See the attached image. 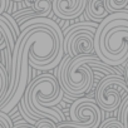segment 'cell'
I'll return each instance as SVG.
<instances>
[{
  "label": "cell",
  "mask_w": 128,
  "mask_h": 128,
  "mask_svg": "<svg viewBox=\"0 0 128 128\" xmlns=\"http://www.w3.org/2000/svg\"><path fill=\"white\" fill-rule=\"evenodd\" d=\"M64 90L62 89L58 78L45 73L34 80H30L24 97L19 102L22 116L32 124L42 118H49L55 123L64 122V114L55 106L63 99Z\"/></svg>",
  "instance_id": "obj_1"
},
{
  "label": "cell",
  "mask_w": 128,
  "mask_h": 128,
  "mask_svg": "<svg viewBox=\"0 0 128 128\" xmlns=\"http://www.w3.org/2000/svg\"><path fill=\"white\" fill-rule=\"evenodd\" d=\"M99 59L93 54L77 56L66 55L59 64L58 80L67 98H80L87 94L94 84V72L88 63Z\"/></svg>",
  "instance_id": "obj_2"
},
{
  "label": "cell",
  "mask_w": 128,
  "mask_h": 128,
  "mask_svg": "<svg viewBox=\"0 0 128 128\" xmlns=\"http://www.w3.org/2000/svg\"><path fill=\"white\" fill-rule=\"evenodd\" d=\"M98 25L94 23H78L69 26L64 34V53L77 56L82 54H93L94 34Z\"/></svg>",
  "instance_id": "obj_3"
},
{
  "label": "cell",
  "mask_w": 128,
  "mask_h": 128,
  "mask_svg": "<svg viewBox=\"0 0 128 128\" xmlns=\"http://www.w3.org/2000/svg\"><path fill=\"white\" fill-rule=\"evenodd\" d=\"M69 114L72 120L58 123V128H98L102 124V109L93 98H77Z\"/></svg>",
  "instance_id": "obj_4"
},
{
  "label": "cell",
  "mask_w": 128,
  "mask_h": 128,
  "mask_svg": "<svg viewBox=\"0 0 128 128\" xmlns=\"http://www.w3.org/2000/svg\"><path fill=\"white\" fill-rule=\"evenodd\" d=\"M124 94H128V84L124 77L120 74L104 76L97 88L96 102L102 110L112 112L120 106Z\"/></svg>",
  "instance_id": "obj_5"
},
{
  "label": "cell",
  "mask_w": 128,
  "mask_h": 128,
  "mask_svg": "<svg viewBox=\"0 0 128 128\" xmlns=\"http://www.w3.org/2000/svg\"><path fill=\"white\" fill-rule=\"evenodd\" d=\"M87 8V0H53L54 14L66 20L78 18Z\"/></svg>",
  "instance_id": "obj_6"
},
{
  "label": "cell",
  "mask_w": 128,
  "mask_h": 128,
  "mask_svg": "<svg viewBox=\"0 0 128 128\" xmlns=\"http://www.w3.org/2000/svg\"><path fill=\"white\" fill-rule=\"evenodd\" d=\"M16 38H18V35H16L10 20L5 15L0 14V44L6 43V48H9L13 52V49L15 46Z\"/></svg>",
  "instance_id": "obj_7"
},
{
  "label": "cell",
  "mask_w": 128,
  "mask_h": 128,
  "mask_svg": "<svg viewBox=\"0 0 128 128\" xmlns=\"http://www.w3.org/2000/svg\"><path fill=\"white\" fill-rule=\"evenodd\" d=\"M99 128H128V97L120 103L119 119L108 118L99 126Z\"/></svg>",
  "instance_id": "obj_8"
},
{
  "label": "cell",
  "mask_w": 128,
  "mask_h": 128,
  "mask_svg": "<svg viewBox=\"0 0 128 128\" xmlns=\"http://www.w3.org/2000/svg\"><path fill=\"white\" fill-rule=\"evenodd\" d=\"M87 10V14L88 16L94 20V22H102L106 16L109 15V13L107 12L106 9V5H104V0H90L89 4L87 5L86 8Z\"/></svg>",
  "instance_id": "obj_9"
},
{
  "label": "cell",
  "mask_w": 128,
  "mask_h": 128,
  "mask_svg": "<svg viewBox=\"0 0 128 128\" xmlns=\"http://www.w3.org/2000/svg\"><path fill=\"white\" fill-rule=\"evenodd\" d=\"M34 9L40 16H48L53 10V0H34Z\"/></svg>",
  "instance_id": "obj_10"
},
{
  "label": "cell",
  "mask_w": 128,
  "mask_h": 128,
  "mask_svg": "<svg viewBox=\"0 0 128 128\" xmlns=\"http://www.w3.org/2000/svg\"><path fill=\"white\" fill-rule=\"evenodd\" d=\"M127 4H128V0H104L106 9L109 14L126 9Z\"/></svg>",
  "instance_id": "obj_11"
},
{
  "label": "cell",
  "mask_w": 128,
  "mask_h": 128,
  "mask_svg": "<svg viewBox=\"0 0 128 128\" xmlns=\"http://www.w3.org/2000/svg\"><path fill=\"white\" fill-rule=\"evenodd\" d=\"M8 87H9V77H8L5 66L0 62V100L5 96Z\"/></svg>",
  "instance_id": "obj_12"
},
{
  "label": "cell",
  "mask_w": 128,
  "mask_h": 128,
  "mask_svg": "<svg viewBox=\"0 0 128 128\" xmlns=\"http://www.w3.org/2000/svg\"><path fill=\"white\" fill-rule=\"evenodd\" d=\"M35 128H58V123H55L54 120H52L49 118H42V119L36 120Z\"/></svg>",
  "instance_id": "obj_13"
},
{
  "label": "cell",
  "mask_w": 128,
  "mask_h": 128,
  "mask_svg": "<svg viewBox=\"0 0 128 128\" xmlns=\"http://www.w3.org/2000/svg\"><path fill=\"white\" fill-rule=\"evenodd\" d=\"M13 127H14V124H13L12 119L6 116V113L0 110V128H13Z\"/></svg>",
  "instance_id": "obj_14"
},
{
  "label": "cell",
  "mask_w": 128,
  "mask_h": 128,
  "mask_svg": "<svg viewBox=\"0 0 128 128\" xmlns=\"http://www.w3.org/2000/svg\"><path fill=\"white\" fill-rule=\"evenodd\" d=\"M13 128H35V127L30 126V124H26V123H16V124H14Z\"/></svg>",
  "instance_id": "obj_15"
},
{
  "label": "cell",
  "mask_w": 128,
  "mask_h": 128,
  "mask_svg": "<svg viewBox=\"0 0 128 128\" xmlns=\"http://www.w3.org/2000/svg\"><path fill=\"white\" fill-rule=\"evenodd\" d=\"M9 2H10V0H3V6H2V10H3V14L5 13V10H6V8L9 6Z\"/></svg>",
  "instance_id": "obj_16"
},
{
  "label": "cell",
  "mask_w": 128,
  "mask_h": 128,
  "mask_svg": "<svg viewBox=\"0 0 128 128\" xmlns=\"http://www.w3.org/2000/svg\"><path fill=\"white\" fill-rule=\"evenodd\" d=\"M124 79H126V82L128 84V63H127V66L124 67Z\"/></svg>",
  "instance_id": "obj_17"
},
{
  "label": "cell",
  "mask_w": 128,
  "mask_h": 128,
  "mask_svg": "<svg viewBox=\"0 0 128 128\" xmlns=\"http://www.w3.org/2000/svg\"><path fill=\"white\" fill-rule=\"evenodd\" d=\"M2 6H3V0H0V14H3V10H2Z\"/></svg>",
  "instance_id": "obj_18"
},
{
  "label": "cell",
  "mask_w": 128,
  "mask_h": 128,
  "mask_svg": "<svg viewBox=\"0 0 128 128\" xmlns=\"http://www.w3.org/2000/svg\"><path fill=\"white\" fill-rule=\"evenodd\" d=\"M12 2H24V0H12Z\"/></svg>",
  "instance_id": "obj_19"
}]
</instances>
